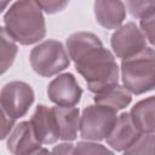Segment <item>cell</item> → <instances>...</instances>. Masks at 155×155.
<instances>
[{
	"label": "cell",
	"instance_id": "cell-1",
	"mask_svg": "<svg viewBox=\"0 0 155 155\" xmlns=\"http://www.w3.org/2000/svg\"><path fill=\"white\" fill-rule=\"evenodd\" d=\"M70 58L84 76L90 91L101 93L117 85V65L113 54L91 33H76L67 40Z\"/></svg>",
	"mask_w": 155,
	"mask_h": 155
},
{
	"label": "cell",
	"instance_id": "cell-2",
	"mask_svg": "<svg viewBox=\"0 0 155 155\" xmlns=\"http://www.w3.org/2000/svg\"><path fill=\"white\" fill-rule=\"evenodd\" d=\"M4 19L7 34L23 45L36 42L45 35L44 16L35 1H16L6 12Z\"/></svg>",
	"mask_w": 155,
	"mask_h": 155
},
{
	"label": "cell",
	"instance_id": "cell-3",
	"mask_svg": "<svg viewBox=\"0 0 155 155\" xmlns=\"http://www.w3.org/2000/svg\"><path fill=\"white\" fill-rule=\"evenodd\" d=\"M125 87L134 94H140L155 87V51L145 47L121 64Z\"/></svg>",
	"mask_w": 155,
	"mask_h": 155
},
{
	"label": "cell",
	"instance_id": "cell-4",
	"mask_svg": "<svg viewBox=\"0 0 155 155\" xmlns=\"http://www.w3.org/2000/svg\"><path fill=\"white\" fill-rule=\"evenodd\" d=\"M30 63L38 74L52 76L69 65V58L61 42L48 40L33 48Z\"/></svg>",
	"mask_w": 155,
	"mask_h": 155
},
{
	"label": "cell",
	"instance_id": "cell-5",
	"mask_svg": "<svg viewBox=\"0 0 155 155\" xmlns=\"http://www.w3.org/2000/svg\"><path fill=\"white\" fill-rule=\"evenodd\" d=\"M115 109L105 105H91L82 113L80 121V133L85 139L99 140L110 133L117 121Z\"/></svg>",
	"mask_w": 155,
	"mask_h": 155
},
{
	"label": "cell",
	"instance_id": "cell-6",
	"mask_svg": "<svg viewBox=\"0 0 155 155\" xmlns=\"http://www.w3.org/2000/svg\"><path fill=\"white\" fill-rule=\"evenodd\" d=\"M1 111L13 120L22 117L34 101V93L29 85L13 81L4 86L1 91Z\"/></svg>",
	"mask_w": 155,
	"mask_h": 155
},
{
	"label": "cell",
	"instance_id": "cell-7",
	"mask_svg": "<svg viewBox=\"0 0 155 155\" xmlns=\"http://www.w3.org/2000/svg\"><path fill=\"white\" fill-rule=\"evenodd\" d=\"M111 46L117 57L128 58L145 48V36L134 23H127L114 33Z\"/></svg>",
	"mask_w": 155,
	"mask_h": 155
},
{
	"label": "cell",
	"instance_id": "cell-8",
	"mask_svg": "<svg viewBox=\"0 0 155 155\" xmlns=\"http://www.w3.org/2000/svg\"><path fill=\"white\" fill-rule=\"evenodd\" d=\"M47 93L53 103L71 107L80 101L82 92L71 74H63L50 84Z\"/></svg>",
	"mask_w": 155,
	"mask_h": 155
},
{
	"label": "cell",
	"instance_id": "cell-9",
	"mask_svg": "<svg viewBox=\"0 0 155 155\" xmlns=\"http://www.w3.org/2000/svg\"><path fill=\"white\" fill-rule=\"evenodd\" d=\"M30 122L36 138L41 143H54L59 138V131L53 108L50 109L45 105H38Z\"/></svg>",
	"mask_w": 155,
	"mask_h": 155
},
{
	"label": "cell",
	"instance_id": "cell-10",
	"mask_svg": "<svg viewBox=\"0 0 155 155\" xmlns=\"http://www.w3.org/2000/svg\"><path fill=\"white\" fill-rule=\"evenodd\" d=\"M140 136L139 130L134 126L131 115L127 113L117 117L116 124L107 137V142L116 150H126Z\"/></svg>",
	"mask_w": 155,
	"mask_h": 155
},
{
	"label": "cell",
	"instance_id": "cell-11",
	"mask_svg": "<svg viewBox=\"0 0 155 155\" xmlns=\"http://www.w3.org/2000/svg\"><path fill=\"white\" fill-rule=\"evenodd\" d=\"M40 140L36 138L31 122L19 124L7 140V148L13 154H30L40 148Z\"/></svg>",
	"mask_w": 155,
	"mask_h": 155
},
{
	"label": "cell",
	"instance_id": "cell-12",
	"mask_svg": "<svg viewBox=\"0 0 155 155\" xmlns=\"http://www.w3.org/2000/svg\"><path fill=\"white\" fill-rule=\"evenodd\" d=\"M94 13L98 23L107 29L119 27L125 19V7L120 0H96Z\"/></svg>",
	"mask_w": 155,
	"mask_h": 155
},
{
	"label": "cell",
	"instance_id": "cell-13",
	"mask_svg": "<svg viewBox=\"0 0 155 155\" xmlns=\"http://www.w3.org/2000/svg\"><path fill=\"white\" fill-rule=\"evenodd\" d=\"M53 111L58 125L59 138L64 140H73L76 137L79 126V109L74 105H58L53 108Z\"/></svg>",
	"mask_w": 155,
	"mask_h": 155
},
{
	"label": "cell",
	"instance_id": "cell-14",
	"mask_svg": "<svg viewBox=\"0 0 155 155\" xmlns=\"http://www.w3.org/2000/svg\"><path fill=\"white\" fill-rule=\"evenodd\" d=\"M131 119L139 132H155V97L137 103L131 110Z\"/></svg>",
	"mask_w": 155,
	"mask_h": 155
},
{
	"label": "cell",
	"instance_id": "cell-15",
	"mask_svg": "<svg viewBox=\"0 0 155 155\" xmlns=\"http://www.w3.org/2000/svg\"><path fill=\"white\" fill-rule=\"evenodd\" d=\"M94 102L97 104L105 105L111 109L119 110L128 105V103L131 102V94L124 87L115 85L101 93H96Z\"/></svg>",
	"mask_w": 155,
	"mask_h": 155
},
{
	"label": "cell",
	"instance_id": "cell-16",
	"mask_svg": "<svg viewBox=\"0 0 155 155\" xmlns=\"http://www.w3.org/2000/svg\"><path fill=\"white\" fill-rule=\"evenodd\" d=\"M6 29L1 28V67H2V73L7 69L8 65L13 62L15 54H16V45L12 42V38L6 34Z\"/></svg>",
	"mask_w": 155,
	"mask_h": 155
},
{
	"label": "cell",
	"instance_id": "cell-17",
	"mask_svg": "<svg viewBox=\"0 0 155 155\" xmlns=\"http://www.w3.org/2000/svg\"><path fill=\"white\" fill-rule=\"evenodd\" d=\"M127 7L136 18H145L155 12V0H127Z\"/></svg>",
	"mask_w": 155,
	"mask_h": 155
},
{
	"label": "cell",
	"instance_id": "cell-18",
	"mask_svg": "<svg viewBox=\"0 0 155 155\" xmlns=\"http://www.w3.org/2000/svg\"><path fill=\"white\" fill-rule=\"evenodd\" d=\"M38 6L42 10H45L47 13H53L57 11L63 10L69 0H34Z\"/></svg>",
	"mask_w": 155,
	"mask_h": 155
},
{
	"label": "cell",
	"instance_id": "cell-19",
	"mask_svg": "<svg viewBox=\"0 0 155 155\" xmlns=\"http://www.w3.org/2000/svg\"><path fill=\"white\" fill-rule=\"evenodd\" d=\"M140 27H142L143 31L145 33L147 39L153 45H155V12L145 18H142Z\"/></svg>",
	"mask_w": 155,
	"mask_h": 155
},
{
	"label": "cell",
	"instance_id": "cell-20",
	"mask_svg": "<svg viewBox=\"0 0 155 155\" xmlns=\"http://www.w3.org/2000/svg\"><path fill=\"white\" fill-rule=\"evenodd\" d=\"M13 121L15 120L12 117H10L4 111H1V138L6 137V133L11 130V127L13 125Z\"/></svg>",
	"mask_w": 155,
	"mask_h": 155
},
{
	"label": "cell",
	"instance_id": "cell-21",
	"mask_svg": "<svg viewBox=\"0 0 155 155\" xmlns=\"http://www.w3.org/2000/svg\"><path fill=\"white\" fill-rule=\"evenodd\" d=\"M85 149H76L79 153H110L107 149H103L99 144H91V143H81Z\"/></svg>",
	"mask_w": 155,
	"mask_h": 155
},
{
	"label": "cell",
	"instance_id": "cell-22",
	"mask_svg": "<svg viewBox=\"0 0 155 155\" xmlns=\"http://www.w3.org/2000/svg\"><path fill=\"white\" fill-rule=\"evenodd\" d=\"M10 0H1V7H2V10L5 8V6H6V4Z\"/></svg>",
	"mask_w": 155,
	"mask_h": 155
}]
</instances>
